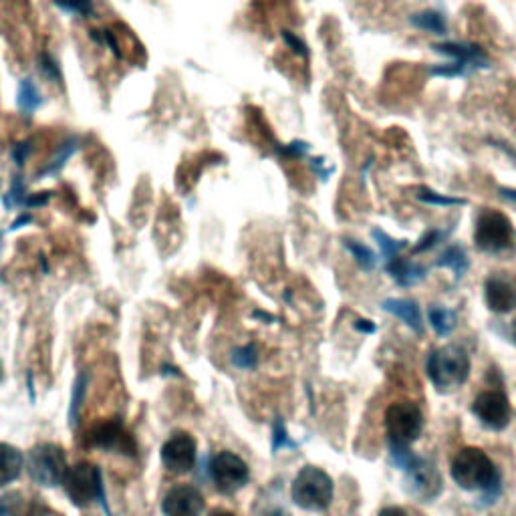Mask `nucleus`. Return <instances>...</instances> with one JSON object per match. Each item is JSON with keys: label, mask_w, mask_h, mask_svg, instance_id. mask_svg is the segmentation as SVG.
I'll return each mask as SVG.
<instances>
[{"label": "nucleus", "mask_w": 516, "mask_h": 516, "mask_svg": "<svg viewBox=\"0 0 516 516\" xmlns=\"http://www.w3.org/2000/svg\"><path fill=\"white\" fill-rule=\"evenodd\" d=\"M454 482L468 492H478L482 500L494 502L502 490V478L490 456L474 446L462 448L452 460Z\"/></svg>", "instance_id": "obj_1"}, {"label": "nucleus", "mask_w": 516, "mask_h": 516, "mask_svg": "<svg viewBox=\"0 0 516 516\" xmlns=\"http://www.w3.org/2000/svg\"><path fill=\"white\" fill-rule=\"evenodd\" d=\"M426 369L438 392H454L470 375V357L464 347L446 345L430 353Z\"/></svg>", "instance_id": "obj_2"}, {"label": "nucleus", "mask_w": 516, "mask_h": 516, "mask_svg": "<svg viewBox=\"0 0 516 516\" xmlns=\"http://www.w3.org/2000/svg\"><path fill=\"white\" fill-rule=\"evenodd\" d=\"M333 490V480L325 470L317 466H305L293 480L291 496L299 508L321 512L329 508Z\"/></svg>", "instance_id": "obj_3"}, {"label": "nucleus", "mask_w": 516, "mask_h": 516, "mask_svg": "<svg viewBox=\"0 0 516 516\" xmlns=\"http://www.w3.org/2000/svg\"><path fill=\"white\" fill-rule=\"evenodd\" d=\"M474 242L476 248L486 254H504L516 246V232L508 216L498 210L484 208L476 218Z\"/></svg>", "instance_id": "obj_4"}, {"label": "nucleus", "mask_w": 516, "mask_h": 516, "mask_svg": "<svg viewBox=\"0 0 516 516\" xmlns=\"http://www.w3.org/2000/svg\"><path fill=\"white\" fill-rule=\"evenodd\" d=\"M63 488L69 496V500L77 506V508H85L89 504H93L95 500L101 502V506L109 512L107 506V498H105V488H103V476L101 470L91 464V462H79L77 466L69 468L65 480H63Z\"/></svg>", "instance_id": "obj_5"}, {"label": "nucleus", "mask_w": 516, "mask_h": 516, "mask_svg": "<svg viewBox=\"0 0 516 516\" xmlns=\"http://www.w3.org/2000/svg\"><path fill=\"white\" fill-rule=\"evenodd\" d=\"M424 430V414L414 402H396L385 410V434L390 446H412Z\"/></svg>", "instance_id": "obj_6"}, {"label": "nucleus", "mask_w": 516, "mask_h": 516, "mask_svg": "<svg viewBox=\"0 0 516 516\" xmlns=\"http://www.w3.org/2000/svg\"><path fill=\"white\" fill-rule=\"evenodd\" d=\"M27 470L31 478L45 488H55L63 484L69 466L65 450L57 444H39L29 452L27 458Z\"/></svg>", "instance_id": "obj_7"}, {"label": "nucleus", "mask_w": 516, "mask_h": 516, "mask_svg": "<svg viewBox=\"0 0 516 516\" xmlns=\"http://www.w3.org/2000/svg\"><path fill=\"white\" fill-rule=\"evenodd\" d=\"M210 480L222 494H234L244 488L250 480V468L246 462L232 452H218L208 464Z\"/></svg>", "instance_id": "obj_8"}, {"label": "nucleus", "mask_w": 516, "mask_h": 516, "mask_svg": "<svg viewBox=\"0 0 516 516\" xmlns=\"http://www.w3.org/2000/svg\"><path fill=\"white\" fill-rule=\"evenodd\" d=\"M87 446L107 450V452L113 450L127 456L138 454L134 436L125 430V426L119 420H107L91 428V432L87 434Z\"/></svg>", "instance_id": "obj_9"}, {"label": "nucleus", "mask_w": 516, "mask_h": 516, "mask_svg": "<svg viewBox=\"0 0 516 516\" xmlns=\"http://www.w3.org/2000/svg\"><path fill=\"white\" fill-rule=\"evenodd\" d=\"M198 460V446L192 434L176 432L162 446V464L172 474L192 472Z\"/></svg>", "instance_id": "obj_10"}, {"label": "nucleus", "mask_w": 516, "mask_h": 516, "mask_svg": "<svg viewBox=\"0 0 516 516\" xmlns=\"http://www.w3.org/2000/svg\"><path fill=\"white\" fill-rule=\"evenodd\" d=\"M474 416L478 422L494 432H500L510 422V402L504 392L500 390H486L482 392L472 406Z\"/></svg>", "instance_id": "obj_11"}, {"label": "nucleus", "mask_w": 516, "mask_h": 516, "mask_svg": "<svg viewBox=\"0 0 516 516\" xmlns=\"http://www.w3.org/2000/svg\"><path fill=\"white\" fill-rule=\"evenodd\" d=\"M404 472L408 476L410 492L416 498L430 502L442 492L440 472L436 470V466L430 460H426L422 456H414V460L404 468Z\"/></svg>", "instance_id": "obj_12"}, {"label": "nucleus", "mask_w": 516, "mask_h": 516, "mask_svg": "<svg viewBox=\"0 0 516 516\" xmlns=\"http://www.w3.org/2000/svg\"><path fill=\"white\" fill-rule=\"evenodd\" d=\"M484 299L492 313L504 315L516 309V279L508 273H494L484 283Z\"/></svg>", "instance_id": "obj_13"}, {"label": "nucleus", "mask_w": 516, "mask_h": 516, "mask_svg": "<svg viewBox=\"0 0 516 516\" xmlns=\"http://www.w3.org/2000/svg\"><path fill=\"white\" fill-rule=\"evenodd\" d=\"M204 506L206 502L202 492L190 484L174 486L162 502V510L166 516H202Z\"/></svg>", "instance_id": "obj_14"}, {"label": "nucleus", "mask_w": 516, "mask_h": 516, "mask_svg": "<svg viewBox=\"0 0 516 516\" xmlns=\"http://www.w3.org/2000/svg\"><path fill=\"white\" fill-rule=\"evenodd\" d=\"M436 53L450 57V61H454L464 75H468L470 71L476 69H488L490 67V59L486 55V51L474 43H436L432 47Z\"/></svg>", "instance_id": "obj_15"}, {"label": "nucleus", "mask_w": 516, "mask_h": 516, "mask_svg": "<svg viewBox=\"0 0 516 516\" xmlns=\"http://www.w3.org/2000/svg\"><path fill=\"white\" fill-rule=\"evenodd\" d=\"M79 148H81V138L79 136H69L67 140H63L59 144V148L55 150V154L49 158V162L43 166V170H39L37 180L55 178L57 174H61L63 168L67 166V162L79 152Z\"/></svg>", "instance_id": "obj_16"}, {"label": "nucleus", "mask_w": 516, "mask_h": 516, "mask_svg": "<svg viewBox=\"0 0 516 516\" xmlns=\"http://www.w3.org/2000/svg\"><path fill=\"white\" fill-rule=\"evenodd\" d=\"M385 271L387 275H392V279L400 285V287H412L416 283H420L426 277V269L408 261V258L396 256L390 258V261L385 263Z\"/></svg>", "instance_id": "obj_17"}, {"label": "nucleus", "mask_w": 516, "mask_h": 516, "mask_svg": "<svg viewBox=\"0 0 516 516\" xmlns=\"http://www.w3.org/2000/svg\"><path fill=\"white\" fill-rule=\"evenodd\" d=\"M25 458L19 448L0 442V488L15 482L23 472Z\"/></svg>", "instance_id": "obj_18"}, {"label": "nucleus", "mask_w": 516, "mask_h": 516, "mask_svg": "<svg viewBox=\"0 0 516 516\" xmlns=\"http://www.w3.org/2000/svg\"><path fill=\"white\" fill-rule=\"evenodd\" d=\"M383 309L387 313L396 315L400 321H404L416 333H424L422 313H420V307L414 301H410V299H387V301H383Z\"/></svg>", "instance_id": "obj_19"}, {"label": "nucleus", "mask_w": 516, "mask_h": 516, "mask_svg": "<svg viewBox=\"0 0 516 516\" xmlns=\"http://www.w3.org/2000/svg\"><path fill=\"white\" fill-rule=\"evenodd\" d=\"M43 93L37 87L33 77H23L19 81V89H17V107L23 115H35L37 109L43 105Z\"/></svg>", "instance_id": "obj_20"}, {"label": "nucleus", "mask_w": 516, "mask_h": 516, "mask_svg": "<svg viewBox=\"0 0 516 516\" xmlns=\"http://www.w3.org/2000/svg\"><path fill=\"white\" fill-rule=\"evenodd\" d=\"M438 267H444V269H450L454 271L456 279H462L470 267L468 263V254L462 246H450L446 252H442V256L438 258Z\"/></svg>", "instance_id": "obj_21"}, {"label": "nucleus", "mask_w": 516, "mask_h": 516, "mask_svg": "<svg viewBox=\"0 0 516 516\" xmlns=\"http://www.w3.org/2000/svg\"><path fill=\"white\" fill-rule=\"evenodd\" d=\"M87 387H89V373L83 371L77 375V379L73 383V392H71V404H69V426L71 428H77V424H79Z\"/></svg>", "instance_id": "obj_22"}, {"label": "nucleus", "mask_w": 516, "mask_h": 516, "mask_svg": "<svg viewBox=\"0 0 516 516\" xmlns=\"http://www.w3.org/2000/svg\"><path fill=\"white\" fill-rule=\"evenodd\" d=\"M410 23H412L416 29L428 31V33H432V35H446V31H448L446 17H444L440 11H434V9L412 15V17H410Z\"/></svg>", "instance_id": "obj_23"}, {"label": "nucleus", "mask_w": 516, "mask_h": 516, "mask_svg": "<svg viewBox=\"0 0 516 516\" xmlns=\"http://www.w3.org/2000/svg\"><path fill=\"white\" fill-rule=\"evenodd\" d=\"M343 246L351 252V256L355 258V263L363 271H373L377 267V256H375V252L369 246H365V244H361L357 240H349V238L343 240Z\"/></svg>", "instance_id": "obj_24"}, {"label": "nucleus", "mask_w": 516, "mask_h": 516, "mask_svg": "<svg viewBox=\"0 0 516 516\" xmlns=\"http://www.w3.org/2000/svg\"><path fill=\"white\" fill-rule=\"evenodd\" d=\"M53 5L71 15V17H79V19H91L95 15V5L93 0H53Z\"/></svg>", "instance_id": "obj_25"}, {"label": "nucleus", "mask_w": 516, "mask_h": 516, "mask_svg": "<svg viewBox=\"0 0 516 516\" xmlns=\"http://www.w3.org/2000/svg\"><path fill=\"white\" fill-rule=\"evenodd\" d=\"M428 317H430V323H432V327L438 335H448L456 327V315L450 309L434 305V307H430Z\"/></svg>", "instance_id": "obj_26"}, {"label": "nucleus", "mask_w": 516, "mask_h": 516, "mask_svg": "<svg viewBox=\"0 0 516 516\" xmlns=\"http://www.w3.org/2000/svg\"><path fill=\"white\" fill-rule=\"evenodd\" d=\"M373 238H375V242L379 244V248H381V254H383V258L385 261H390V258H396V256H400V252L406 248V240H396L394 236H390L387 232H383V230H379V228H375L373 232Z\"/></svg>", "instance_id": "obj_27"}, {"label": "nucleus", "mask_w": 516, "mask_h": 516, "mask_svg": "<svg viewBox=\"0 0 516 516\" xmlns=\"http://www.w3.org/2000/svg\"><path fill=\"white\" fill-rule=\"evenodd\" d=\"M37 69H39V73H41L47 81L57 83V85H63V71H61V65H59V61H57L51 53L43 51V53L39 55V59H37Z\"/></svg>", "instance_id": "obj_28"}, {"label": "nucleus", "mask_w": 516, "mask_h": 516, "mask_svg": "<svg viewBox=\"0 0 516 516\" xmlns=\"http://www.w3.org/2000/svg\"><path fill=\"white\" fill-rule=\"evenodd\" d=\"M27 186H25V180L21 176H15L13 182H11V188L9 192L3 196V206L7 210H15V208H23L25 206V200H27Z\"/></svg>", "instance_id": "obj_29"}, {"label": "nucleus", "mask_w": 516, "mask_h": 516, "mask_svg": "<svg viewBox=\"0 0 516 516\" xmlns=\"http://www.w3.org/2000/svg\"><path fill=\"white\" fill-rule=\"evenodd\" d=\"M0 516H25V496L21 492L0 496Z\"/></svg>", "instance_id": "obj_30"}, {"label": "nucleus", "mask_w": 516, "mask_h": 516, "mask_svg": "<svg viewBox=\"0 0 516 516\" xmlns=\"http://www.w3.org/2000/svg\"><path fill=\"white\" fill-rule=\"evenodd\" d=\"M418 200L424 202V204H430V206H442V208H448V206H462L466 204V200L462 198H456V196H444L440 192H434L430 188H420L418 190Z\"/></svg>", "instance_id": "obj_31"}, {"label": "nucleus", "mask_w": 516, "mask_h": 516, "mask_svg": "<svg viewBox=\"0 0 516 516\" xmlns=\"http://www.w3.org/2000/svg\"><path fill=\"white\" fill-rule=\"evenodd\" d=\"M232 363L238 369H254L258 365V349L254 343L242 345L232 351Z\"/></svg>", "instance_id": "obj_32"}, {"label": "nucleus", "mask_w": 516, "mask_h": 516, "mask_svg": "<svg viewBox=\"0 0 516 516\" xmlns=\"http://www.w3.org/2000/svg\"><path fill=\"white\" fill-rule=\"evenodd\" d=\"M446 238V232L444 230H438V228H430L426 230V234L418 240V244L414 246V254H422V252H428L432 250L436 244H440L442 240Z\"/></svg>", "instance_id": "obj_33"}, {"label": "nucleus", "mask_w": 516, "mask_h": 516, "mask_svg": "<svg viewBox=\"0 0 516 516\" xmlns=\"http://www.w3.org/2000/svg\"><path fill=\"white\" fill-rule=\"evenodd\" d=\"M281 448H297V444L289 438L287 426H285V422L279 418V420L275 422V428H273V452L277 454Z\"/></svg>", "instance_id": "obj_34"}, {"label": "nucleus", "mask_w": 516, "mask_h": 516, "mask_svg": "<svg viewBox=\"0 0 516 516\" xmlns=\"http://www.w3.org/2000/svg\"><path fill=\"white\" fill-rule=\"evenodd\" d=\"M281 39H283V43H285L297 57H303V59L309 57V47H307V43H305L299 35H295V33H291V31H283V33H281Z\"/></svg>", "instance_id": "obj_35"}, {"label": "nucleus", "mask_w": 516, "mask_h": 516, "mask_svg": "<svg viewBox=\"0 0 516 516\" xmlns=\"http://www.w3.org/2000/svg\"><path fill=\"white\" fill-rule=\"evenodd\" d=\"M31 154H33V142H31V140L19 142V144H15V146L11 148V158H13V162H15L17 168H23V166L29 162Z\"/></svg>", "instance_id": "obj_36"}, {"label": "nucleus", "mask_w": 516, "mask_h": 516, "mask_svg": "<svg viewBox=\"0 0 516 516\" xmlns=\"http://www.w3.org/2000/svg\"><path fill=\"white\" fill-rule=\"evenodd\" d=\"M91 39L103 47H107L117 59H121V51H119V45L115 41V37L109 33V31H91Z\"/></svg>", "instance_id": "obj_37"}, {"label": "nucleus", "mask_w": 516, "mask_h": 516, "mask_svg": "<svg viewBox=\"0 0 516 516\" xmlns=\"http://www.w3.org/2000/svg\"><path fill=\"white\" fill-rule=\"evenodd\" d=\"M309 150H311V146L307 142H299V140L291 142V144H287L283 148H277V152L281 156H285V158H303V156L309 154Z\"/></svg>", "instance_id": "obj_38"}, {"label": "nucleus", "mask_w": 516, "mask_h": 516, "mask_svg": "<svg viewBox=\"0 0 516 516\" xmlns=\"http://www.w3.org/2000/svg\"><path fill=\"white\" fill-rule=\"evenodd\" d=\"M53 198V192H35V194H29L27 200H25V206L27 210H35V208H45Z\"/></svg>", "instance_id": "obj_39"}, {"label": "nucleus", "mask_w": 516, "mask_h": 516, "mask_svg": "<svg viewBox=\"0 0 516 516\" xmlns=\"http://www.w3.org/2000/svg\"><path fill=\"white\" fill-rule=\"evenodd\" d=\"M430 73L436 75V77H464V71L454 61L444 63V65H436V67L430 69Z\"/></svg>", "instance_id": "obj_40"}, {"label": "nucleus", "mask_w": 516, "mask_h": 516, "mask_svg": "<svg viewBox=\"0 0 516 516\" xmlns=\"http://www.w3.org/2000/svg\"><path fill=\"white\" fill-rule=\"evenodd\" d=\"M311 168L319 176V180H323V182L333 174V168H325V160L323 158H313L311 160Z\"/></svg>", "instance_id": "obj_41"}, {"label": "nucleus", "mask_w": 516, "mask_h": 516, "mask_svg": "<svg viewBox=\"0 0 516 516\" xmlns=\"http://www.w3.org/2000/svg\"><path fill=\"white\" fill-rule=\"evenodd\" d=\"M25 516H63L61 512H55L53 508H49V506H45V504H33L27 512H25Z\"/></svg>", "instance_id": "obj_42"}, {"label": "nucleus", "mask_w": 516, "mask_h": 516, "mask_svg": "<svg viewBox=\"0 0 516 516\" xmlns=\"http://www.w3.org/2000/svg\"><path fill=\"white\" fill-rule=\"evenodd\" d=\"M33 214H31V210H25V212H21L17 218H15V222L11 224V232H17V230H21V228H25V226H29V224H33Z\"/></svg>", "instance_id": "obj_43"}, {"label": "nucleus", "mask_w": 516, "mask_h": 516, "mask_svg": "<svg viewBox=\"0 0 516 516\" xmlns=\"http://www.w3.org/2000/svg\"><path fill=\"white\" fill-rule=\"evenodd\" d=\"M355 329H357V331H361V333H365V335L375 333V325H373V321H367V319H357V321H355Z\"/></svg>", "instance_id": "obj_44"}, {"label": "nucleus", "mask_w": 516, "mask_h": 516, "mask_svg": "<svg viewBox=\"0 0 516 516\" xmlns=\"http://www.w3.org/2000/svg\"><path fill=\"white\" fill-rule=\"evenodd\" d=\"M379 516H410V514L400 506H387L379 512Z\"/></svg>", "instance_id": "obj_45"}, {"label": "nucleus", "mask_w": 516, "mask_h": 516, "mask_svg": "<svg viewBox=\"0 0 516 516\" xmlns=\"http://www.w3.org/2000/svg\"><path fill=\"white\" fill-rule=\"evenodd\" d=\"M258 516H291V514L281 506H271V508H265Z\"/></svg>", "instance_id": "obj_46"}, {"label": "nucleus", "mask_w": 516, "mask_h": 516, "mask_svg": "<svg viewBox=\"0 0 516 516\" xmlns=\"http://www.w3.org/2000/svg\"><path fill=\"white\" fill-rule=\"evenodd\" d=\"M504 198H508V200H514L516 202V190H512V188H500L498 190Z\"/></svg>", "instance_id": "obj_47"}, {"label": "nucleus", "mask_w": 516, "mask_h": 516, "mask_svg": "<svg viewBox=\"0 0 516 516\" xmlns=\"http://www.w3.org/2000/svg\"><path fill=\"white\" fill-rule=\"evenodd\" d=\"M210 516H234L232 512H228V510H222V508H218V510H212V514Z\"/></svg>", "instance_id": "obj_48"}, {"label": "nucleus", "mask_w": 516, "mask_h": 516, "mask_svg": "<svg viewBox=\"0 0 516 516\" xmlns=\"http://www.w3.org/2000/svg\"><path fill=\"white\" fill-rule=\"evenodd\" d=\"M5 381V367H3V363H0V383Z\"/></svg>", "instance_id": "obj_49"}, {"label": "nucleus", "mask_w": 516, "mask_h": 516, "mask_svg": "<svg viewBox=\"0 0 516 516\" xmlns=\"http://www.w3.org/2000/svg\"><path fill=\"white\" fill-rule=\"evenodd\" d=\"M512 339H514V343H516V321L512 323Z\"/></svg>", "instance_id": "obj_50"}, {"label": "nucleus", "mask_w": 516, "mask_h": 516, "mask_svg": "<svg viewBox=\"0 0 516 516\" xmlns=\"http://www.w3.org/2000/svg\"><path fill=\"white\" fill-rule=\"evenodd\" d=\"M3 240H5V234L0 232V252H3Z\"/></svg>", "instance_id": "obj_51"}]
</instances>
